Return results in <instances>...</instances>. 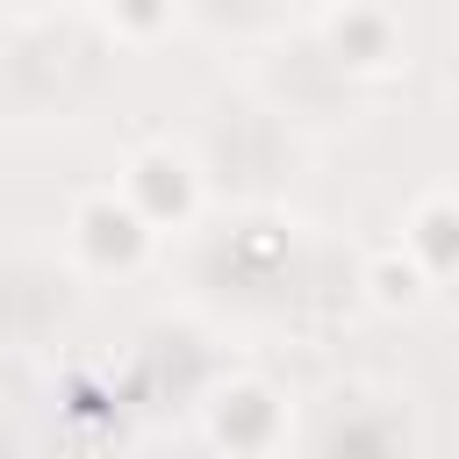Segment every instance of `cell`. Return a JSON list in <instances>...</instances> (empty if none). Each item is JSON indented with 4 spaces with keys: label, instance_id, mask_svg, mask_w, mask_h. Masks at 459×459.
<instances>
[{
    "label": "cell",
    "instance_id": "obj_5",
    "mask_svg": "<svg viewBox=\"0 0 459 459\" xmlns=\"http://www.w3.org/2000/svg\"><path fill=\"white\" fill-rule=\"evenodd\" d=\"M208 437L230 452H273L287 437V409L265 380H222L208 402Z\"/></svg>",
    "mask_w": 459,
    "mask_h": 459
},
{
    "label": "cell",
    "instance_id": "obj_7",
    "mask_svg": "<svg viewBox=\"0 0 459 459\" xmlns=\"http://www.w3.org/2000/svg\"><path fill=\"white\" fill-rule=\"evenodd\" d=\"M100 22H108L115 43L143 50V43H158V36H172L186 22V0H100Z\"/></svg>",
    "mask_w": 459,
    "mask_h": 459
},
{
    "label": "cell",
    "instance_id": "obj_4",
    "mask_svg": "<svg viewBox=\"0 0 459 459\" xmlns=\"http://www.w3.org/2000/svg\"><path fill=\"white\" fill-rule=\"evenodd\" d=\"M122 201L151 222V230H172L201 208V165L172 143H143L129 165H122Z\"/></svg>",
    "mask_w": 459,
    "mask_h": 459
},
{
    "label": "cell",
    "instance_id": "obj_8",
    "mask_svg": "<svg viewBox=\"0 0 459 459\" xmlns=\"http://www.w3.org/2000/svg\"><path fill=\"white\" fill-rule=\"evenodd\" d=\"M186 14H201L215 29H237V36H280L294 0H186Z\"/></svg>",
    "mask_w": 459,
    "mask_h": 459
},
{
    "label": "cell",
    "instance_id": "obj_1",
    "mask_svg": "<svg viewBox=\"0 0 459 459\" xmlns=\"http://www.w3.org/2000/svg\"><path fill=\"white\" fill-rule=\"evenodd\" d=\"M72 316V273L36 251H0V351H36Z\"/></svg>",
    "mask_w": 459,
    "mask_h": 459
},
{
    "label": "cell",
    "instance_id": "obj_3",
    "mask_svg": "<svg viewBox=\"0 0 459 459\" xmlns=\"http://www.w3.org/2000/svg\"><path fill=\"white\" fill-rule=\"evenodd\" d=\"M151 222L115 194V186H100V194H86L79 208H72V230H65V244H72V273H129L143 251H151Z\"/></svg>",
    "mask_w": 459,
    "mask_h": 459
},
{
    "label": "cell",
    "instance_id": "obj_2",
    "mask_svg": "<svg viewBox=\"0 0 459 459\" xmlns=\"http://www.w3.org/2000/svg\"><path fill=\"white\" fill-rule=\"evenodd\" d=\"M351 86L359 79H387L402 57H409V29L387 0H344L330 14H316V36H308Z\"/></svg>",
    "mask_w": 459,
    "mask_h": 459
},
{
    "label": "cell",
    "instance_id": "obj_6",
    "mask_svg": "<svg viewBox=\"0 0 459 459\" xmlns=\"http://www.w3.org/2000/svg\"><path fill=\"white\" fill-rule=\"evenodd\" d=\"M445 230H452V201L430 186V194L409 208V222H402V251H423V258H409L423 287H437V280H445Z\"/></svg>",
    "mask_w": 459,
    "mask_h": 459
}]
</instances>
